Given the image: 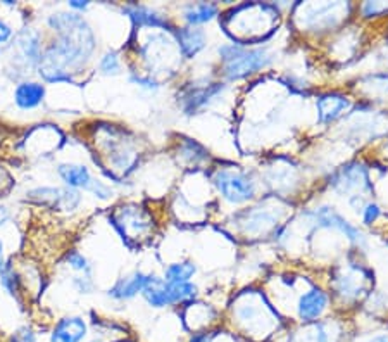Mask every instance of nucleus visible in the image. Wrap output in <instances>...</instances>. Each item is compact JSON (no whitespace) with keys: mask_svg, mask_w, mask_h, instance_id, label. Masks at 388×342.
Here are the masks:
<instances>
[{"mask_svg":"<svg viewBox=\"0 0 388 342\" xmlns=\"http://www.w3.org/2000/svg\"><path fill=\"white\" fill-rule=\"evenodd\" d=\"M58 39L41 52L39 74L47 84H71L73 73L90 61L95 51L92 28L76 13H58L48 18Z\"/></svg>","mask_w":388,"mask_h":342,"instance_id":"1","label":"nucleus"},{"mask_svg":"<svg viewBox=\"0 0 388 342\" xmlns=\"http://www.w3.org/2000/svg\"><path fill=\"white\" fill-rule=\"evenodd\" d=\"M220 55L223 59L225 74L229 80H239L247 74L265 70L271 65L273 58L266 48H248L242 44H228L220 47Z\"/></svg>","mask_w":388,"mask_h":342,"instance_id":"2","label":"nucleus"},{"mask_svg":"<svg viewBox=\"0 0 388 342\" xmlns=\"http://www.w3.org/2000/svg\"><path fill=\"white\" fill-rule=\"evenodd\" d=\"M142 296L152 308H168L195 299L197 285H194L192 282H187V284H169L164 278L152 275L149 285L142 292Z\"/></svg>","mask_w":388,"mask_h":342,"instance_id":"3","label":"nucleus"},{"mask_svg":"<svg viewBox=\"0 0 388 342\" xmlns=\"http://www.w3.org/2000/svg\"><path fill=\"white\" fill-rule=\"evenodd\" d=\"M236 320L246 327V330L250 336L265 337L274 329V317L273 310L269 304L265 303L261 296H248L247 301L236 306Z\"/></svg>","mask_w":388,"mask_h":342,"instance_id":"4","label":"nucleus"},{"mask_svg":"<svg viewBox=\"0 0 388 342\" xmlns=\"http://www.w3.org/2000/svg\"><path fill=\"white\" fill-rule=\"evenodd\" d=\"M232 16H236V18H229V20L226 21V25H228L229 28H233L229 29V33L235 35L239 29H242L243 26H247L248 22H250V29H248L247 33V40H252L255 39V37H261L254 25H257V28L261 29L262 33L271 32L278 13H274L269 6H262V4H250V6L247 4V6H242L236 11H233Z\"/></svg>","mask_w":388,"mask_h":342,"instance_id":"5","label":"nucleus"},{"mask_svg":"<svg viewBox=\"0 0 388 342\" xmlns=\"http://www.w3.org/2000/svg\"><path fill=\"white\" fill-rule=\"evenodd\" d=\"M214 185L218 192L232 204H243L255 195V183L246 173L218 171L214 176Z\"/></svg>","mask_w":388,"mask_h":342,"instance_id":"6","label":"nucleus"},{"mask_svg":"<svg viewBox=\"0 0 388 342\" xmlns=\"http://www.w3.org/2000/svg\"><path fill=\"white\" fill-rule=\"evenodd\" d=\"M302 11V26L309 29H321L333 28L338 22L344 20L347 14V4H309V6H299Z\"/></svg>","mask_w":388,"mask_h":342,"instance_id":"7","label":"nucleus"},{"mask_svg":"<svg viewBox=\"0 0 388 342\" xmlns=\"http://www.w3.org/2000/svg\"><path fill=\"white\" fill-rule=\"evenodd\" d=\"M13 48L16 55H13V61L16 65H22V67H39L41 59V39L39 33L32 28H26L18 33L13 40Z\"/></svg>","mask_w":388,"mask_h":342,"instance_id":"8","label":"nucleus"},{"mask_svg":"<svg viewBox=\"0 0 388 342\" xmlns=\"http://www.w3.org/2000/svg\"><path fill=\"white\" fill-rule=\"evenodd\" d=\"M26 195L39 204H47L52 208L64 209V211L76 209L81 202V195L78 190L58 189V187H39V189L29 190Z\"/></svg>","mask_w":388,"mask_h":342,"instance_id":"9","label":"nucleus"},{"mask_svg":"<svg viewBox=\"0 0 388 342\" xmlns=\"http://www.w3.org/2000/svg\"><path fill=\"white\" fill-rule=\"evenodd\" d=\"M331 185L338 194H350V192H363V190L371 189L369 176L366 168L359 163L344 166L331 180Z\"/></svg>","mask_w":388,"mask_h":342,"instance_id":"10","label":"nucleus"},{"mask_svg":"<svg viewBox=\"0 0 388 342\" xmlns=\"http://www.w3.org/2000/svg\"><path fill=\"white\" fill-rule=\"evenodd\" d=\"M225 92L223 84H206L201 86H190L183 90L182 97V109L187 114H197L201 109L209 106L216 97H220Z\"/></svg>","mask_w":388,"mask_h":342,"instance_id":"11","label":"nucleus"},{"mask_svg":"<svg viewBox=\"0 0 388 342\" xmlns=\"http://www.w3.org/2000/svg\"><path fill=\"white\" fill-rule=\"evenodd\" d=\"M328 308V294L325 291L318 287H312L309 291L300 294L299 301H297V317L300 322L312 323L318 318L323 317V313Z\"/></svg>","mask_w":388,"mask_h":342,"instance_id":"12","label":"nucleus"},{"mask_svg":"<svg viewBox=\"0 0 388 342\" xmlns=\"http://www.w3.org/2000/svg\"><path fill=\"white\" fill-rule=\"evenodd\" d=\"M114 221V227L121 232L123 239H137L138 235H142L143 232H147L150 228V221L147 220L145 214L140 208H133V206H128V208H121L119 213L112 218Z\"/></svg>","mask_w":388,"mask_h":342,"instance_id":"13","label":"nucleus"},{"mask_svg":"<svg viewBox=\"0 0 388 342\" xmlns=\"http://www.w3.org/2000/svg\"><path fill=\"white\" fill-rule=\"evenodd\" d=\"M368 273L359 266H349L335 277V289L344 299H357L364 291Z\"/></svg>","mask_w":388,"mask_h":342,"instance_id":"14","label":"nucleus"},{"mask_svg":"<svg viewBox=\"0 0 388 342\" xmlns=\"http://www.w3.org/2000/svg\"><path fill=\"white\" fill-rule=\"evenodd\" d=\"M312 218H314V223L318 225V227L333 228V230H338L342 232V234L347 235L354 242H363V234H361L356 227H352L344 216H340L337 211H333V208L323 206V208L316 209V211L312 213Z\"/></svg>","mask_w":388,"mask_h":342,"instance_id":"15","label":"nucleus"},{"mask_svg":"<svg viewBox=\"0 0 388 342\" xmlns=\"http://www.w3.org/2000/svg\"><path fill=\"white\" fill-rule=\"evenodd\" d=\"M152 275H147L143 272H133L131 275L119 278L111 289H109V298L116 301H128L133 299L137 294H142L145 287L149 285Z\"/></svg>","mask_w":388,"mask_h":342,"instance_id":"16","label":"nucleus"},{"mask_svg":"<svg viewBox=\"0 0 388 342\" xmlns=\"http://www.w3.org/2000/svg\"><path fill=\"white\" fill-rule=\"evenodd\" d=\"M88 327L81 317H64L54 325L51 332V342H83Z\"/></svg>","mask_w":388,"mask_h":342,"instance_id":"17","label":"nucleus"},{"mask_svg":"<svg viewBox=\"0 0 388 342\" xmlns=\"http://www.w3.org/2000/svg\"><path fill=\"white\" fill-rule=\"evenodd\" d=\"M47 96V88L44 84L33 80H25L18 84L14 90V103L22 111H29V109H36L41 106Z\"/></svg>","mask_w":388,"mask_h":342,"instance_id":"18","label":"nucleus"},{"mask_svg":"<svg viewBox=\"0 0 388 342\" xmlns=\"http://www.w3.org/2000/svg\"><path fill=\"white\" fill-rule=\"evenodd\" d=\"M350 106L349 99L342 93H325L316 100V109H318V118L321 123H331L340 118L344 111Z\"/></svg>","mask_w":388,"mask_h":342,"instance_id":"19","label":"nucleus"},{"mask_svg":"<svg viewBox=\"0 0 388 342\" xmlns=\"http://www.w3.org/2000/svg\"><path fill=\"white\" fill-rule=\"evenodd\" d=\"M58 175L61 176V180L67 185V189H83L88 190L90 185L93 182L92 173L83 164H74V163H62L58 166Z\"/></svg>","mask_w":388,"mask_h":342,"instance_id":"20","label":"nucleus"},{"mask_svg":"<svg viewBox=\"0 0 388 342\" xmlns=\"http://www.w3.org/2000/svg\"><path fill=\"white\" fill-rule=\"evenodd\" d=\"M176 39H178L180 52L188 59L197 55L206 47V33L201 28H195V26H187V28L178 29Z\"/></svg>","mask_w":388,"mask_h":342,"instance_id":"21","label":"nucleus"},{"mask_svg":"<svg viewBox=\"0 0 388 342\" xmlns=\"http://www.w3.org/2000/svg\"><path fill=\"white\" fill-rule=\"evenodd\" d=\"M123 13H126L135 22V26L142 28V26H152V28H169L168 21L163 16L152 11L150 7L137 6V4H130V6L123 7Z\"/></svg>","mask_w":388,"mask_h":342,"instance_id":"22","label":"nucleus"},{"mask_svg":"<svg viewBox=\"0 0 388 342\" xmlns=\"http://www.w3.org/2000/svg\"><path fill=\"white\" fill-rule=\"evenodd\" d=\"M218 16V6L216 4H192L185 9L183 18L188 22V26L204 25V22L213 21Z\"/></svg>","mask_w":388,"mask_h":342,"instance_id":"23","label":"nucleus"},{"mask_svg":"<svg viewBox=\"0 0 388 342\" xmlns=\"http://www.w3.org/2000/svg\"><path fill=\"white\" fill-rule=\"evenodd\" d=\"M247 220L242 221V223H246V230L250 232V234H261V232H266L267 228L273 227V225H276L278 216L276 214H273L269 211V209H259L254 208V211H248L246 213Z\"/></svg>","mask_w":388,"mask_h":342,"instance_id":"24","label":"nucleus"},{"mask_svg":"<svg viewBox=\"0 0 388 342\" xmlns=\"http://www.w3.org/2000/svg\"><path fill=\"white\" fill-rule=\"evenodd\" d=\"M197 273V266L190 261L173 263L164 270V280L169 284H187Z\"/></svg>","mask_w":388,"mask_h":342,"instance_id":"25","label":"nucleus"},{"mask_svg":"<svg viewBox=\"0 0 388 342\" xmlns=\"http://www.w3.org/2000/svg\"><path fill=\"white\" fill-rule=\"evenodd\" d=\"M0 284H2V287L6 289L13 298H16L18 301L21 299L22 291H25L22 277L13 268V266H9V263H6L4 270L0 272Z\"/></svg>","mask_w":388,"mask_h":342,"instance_id":"26","label":"nucleus"},{"mask_svg":"<svg viewBox=\"0 0 388 342\" xmlns=\"http://www.w3.org/2000/svg\"><path fill=\"white\" fill-rule=\"evenodd\" d=\"M290 342H330V332H328L326 325L316 323L309 329H304L302 332H297V336Z\"/></svg>","mask_w":388,"mask_h":342,"instance_id":"27","label":"nucleus"},{"mask_svg":"<svg viewBox=\"0 0 388 342\" xmlns=\"http://www.w3.org/2000/svg\"><path fill=\"white\" fill-rule=\"evenodd\" d=\"M99 70L102 74L107 77H114V74L121 73V61H119V55L116 52H105L99 61Z\"/></svg>","mask_w":388,"mask_h":342,"instance_id":"28","label":"nucleus"},{"mask_svg":"<svg viewBox=\"0 0 388 342\" xmlns=\"http://www.w3.org/2000/svg\"><path fill=\"white\" fill-rule=\"evenodd\" d=\"M66 263L73 272L80 273V275H92V265L88 263V259L83 256L78 251H71L67 253Z\"/></svg>","mask_w":388,"mask_h":342,"instance_id":"29","label":"nucleus"},{"mask_svg":"<svg viewBox=\"0 0 388 342\" xmlns=\"http://www.w3.org/2000/svg\"><path fill=\"white\" fill-rule=\"evenodd\" d=\"M88 192H92L95 197L102 199V201H107V199L112 197V189L109 185H105L104 182H99V180L93 178L92 185H90Z\"/></svg>","mask_w":388,"mask_h":342,"instance_id":"30","label":"nucleus"},{"mask_svg":"<svg viewBox=\"0 0 388 342\" xmlns=\"http://www.w3.org/2000/svg\"><path fill=\"white\" fill-rule=\"evenodd\" d=\"M380 214H382L380 206L375 204V202H368V204L363 208V221L366 225H373L376 220H378Z\"/></svg>","mask_w":388,"mask_h":342,"instance_id":"31","label":"nucleus"},{"mask_svg":"<svg viewBox=\"0 0 388 342\" xmlns=\"http://www.w3.org/2000/svg\"><path fill=\"white\" fill-rule=\"evenodd\" d=\"M73 285H74V287H76V291L80 292V294H90V292L93 291L92 275H78V277H74Z\"/></svg>","mask_w":388,"mask_h":342,"instance_id":"32","label":"nucleus"},{"mask_svg":"<svg viewBox=\"0 0 388 342\" xmlns=\"http://www.w3.org/2000/svg\"><path fill=\"white\" fill-rule=\"evenodd\" d=\"M131 81H135V84L143 86V88H147V90H157V88H159V85H157V81L154 80L152 77H142V74H133V77H131Z\"/></svg>","mask_w":388,"mask_h":342,"instance_id":"33","label":"nucleus"},{"mask_svg":"<svg viewBox=\"0 0 388 342\" xmlns=\"http://www.w3.org/2000/svg\"><path fill=\"white\" fill-rule=\"evenodd\" d=\"M13 342H36V336L32 329L25 327V329H21L20 332L14 336Z\"/></svg>","mask_w":388,"mask_h":342,"instance_id":"34","label":"nucleus"},{"mask_svg":"<svg viewBox=\"0 0 388 342\" xmlns=\"http://www.w3.org/2000/svg\"><path fill=\"white\" fill-rule=\"evenodd\" d=\"M13 37H14L13 28H11L6 21L0 20V45H4V44L9 42V40H13Z\"/></svg>","mask_w":388,"mask_h":342,"instance_id":"35","label":"nucleus"},{"mask_svg":"<svg viewBox=\"0 0 388 342\" xmlns=\"http://www.w3.org/2000/svg\"><path fill=\"white\" fill-rule=\"evenodd\" d=\"M88 6L90 2H83V0H69V2H67V7H71L73 11H81V13L88 9Z\"/></svg>","mask_w":388,"mask_h":342,"instance_id":"36","label":"nucleus"},{"mask_svg":"<svg viewBox=\"0 0 388 342\" xmlns=\"http://www.w3.org/2000/svg\"><path fill=\"white\" fill-rule=\"evenodd\" d=\"M9 218H11L9 209H7L6 206H0V227H2V225L6 223V221L9 220Z\"/></svg>","mask_w":388,"mask_h":342,"instance_id":"37","label":"nucleus"},{"mask_svg":"<svg viewBox=\"0 0 388 342\" xmlns=\"http://www.w3.org/2000/svg\"><path fill=\"white\" fill-rule=\"evenodd\" d=\"M4 266H6V258H4V242L0 239V272L4 270Z\"/></svg>","mask_w":388,"mask_h":342,"instance_id":"38","label":"nucleus"},{"mask_svg":"<svg viewBox=\"0 0 388 342\" xmlns=\"http://www.w3.org/2000/svg\"><path fill=\"white\" fill-rule=\"evenodd\" d=\"M368 342H388V336H387V334H382V336H375L373 339H369Z\"/></svg>","mask_w":388,"mask_h":342,"instance_id":"39","label":"nucleus"},{"mask_svg":"<svg viewBox=\"0 0 388 342\" xmlns=\"http://www.w3.org/2000/svg\"><path fill=\"white\" fill-rule=\"evenodd\" d=\"M387 147H388V145H387Z\"/></svg>","mask_w":388,"mask_h":342,"instance_id":"40","label":"nucleus"}]
</instances>
